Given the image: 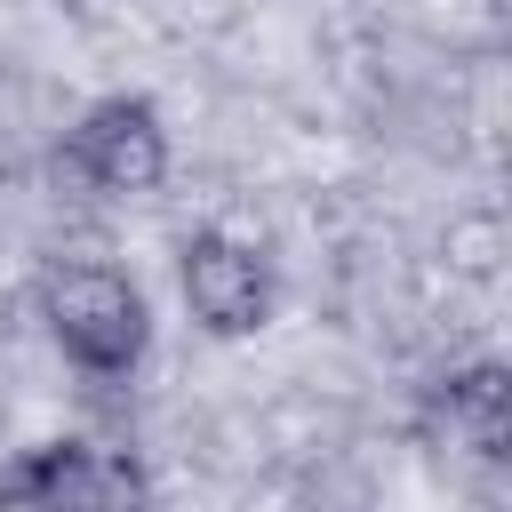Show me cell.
Segmentation results:
<instances>
[{"instance_id": "cell-1", "label": "cell", "mask_w": 512, "mask_h": 512, "mask_svg": "<svg viewBox=\"0 0 512 512\" xmlns=\"http://www.w3.org/2000/svg\"><path fill=\"white\" fill-rule=\"evenodd\" d=\"M40 304V328L56 336V352L96 376V384H120L136 376L144 344H152V312H144V288L120 272V264H96V256H56L32 288Z\"/></svg>"}, {"instance_id": "cell-2", "label": "cell", "mask_w": 512, "mask_h": 512, "mask_svg": "<svg viewBox=\"0 0 512 512\" xmlns=\"http://www.w3.org/2000/svg\"><path fill=\"white\" fill-rule=\"evenodd\" d=\"M64 168L88 192H112V200L160 192V176H168V128H160L152 96H96L64 128Z\"/></svg>"}, {"instance_id": "cell-3", "label": "cell", "mask_w": 512, "mask_h": 512, "mask_svg": "<svg viewBox=\"0 0 512 512\" xmlns=\"http://www.w3.org/2000/svg\"><path fill=\"white\" fill-rule=\"evenodd\" d=\"M176 288L208 336H256L272 320V264L240 232H192L176 248Z\"/></svg>"}, {"instance_id": "cell-4", "label": "cell", "mask_w": 512, "mask_h": 512, "mask_svg": "<svg viewBox=\"0 0 512 512\" xmlns=\"http://www.w3.org/2000/svg\"><path fill=\"white\" fill-rule=\"evenodd\" d=\"M24 512H152V472L112 440H48L32 448Z\"/></svg>"}, {"instance_id": "cell-5", "label": "cell", "mask_w": 512, "mask_h": 512, "mask_svg": "<svg viewBox=\"0 0 512 512\" xmlns=\"http://www.w3.org/2000/svg\"><path fill=\"white\" fill-rule=\"evenodd\" d=\"M424 432H432L448 456L504 464V440H512V376H504L496 360L448 368V376L424 392Z\"/></svg>"}, {"instance_id": "cell-6", "label": "cell", "mask_w": 512, "mask_h": 512, "mask_svg": "<svg viewBox=\"0 0 512 512\" xmlns=\"http://www.w3.org/2000/svg\"><path fill=\"white\" fill-rule=\"evenodd\" d=\"M32 488V448H0V512H24Z\"/></svg>"}]
</instances>
